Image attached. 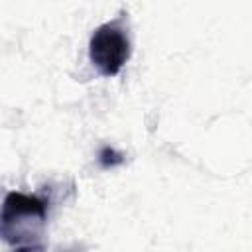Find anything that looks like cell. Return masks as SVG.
I'll list each match as a JSON object with an SVG mask.
<instances>
[{
	"label": "cell",
	"instance_id": "1",
	"mask_svg": "<svg viewBox=\"0 0 252 252\" xmlns=\"http://www.w3.org/2000/svg\"><path fill=\"white\" fill-rule=\"evenodd\" d=\"M49 201L22 191L6 193L0 205V240L18 250H41Z\"/></svg>",
	"mask_w": 252,
	"mask_h": 252
},
{
	"label": "cell",
	"instance_id": "2",
	"mask_svg": "<svg viewBox=\"0 0 252 252\" xmlns=\"http://www.w3.org/2000/svg\"><path fill=\"white\" fill-rule=\"evenodd\" d=\"M132 53L128 32L122 26V18L98 26L89 39L91 65L102 77H116L128 63Z\"/></svg>",
	"mask_w": 252,
	"mask_h": 252
}]
</instances>
